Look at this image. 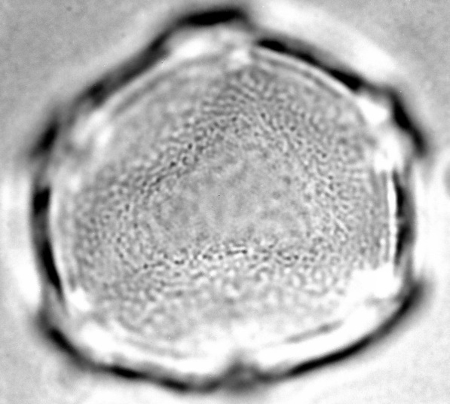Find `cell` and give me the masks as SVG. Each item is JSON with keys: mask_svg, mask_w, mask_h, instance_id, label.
<instances>
[{"mask_svg": "<svg viewBox=\"0 0 450 404\" xmlns=\"http://www.w3.org/2000/svg\"><path fill=\"white\" fill-rule=\"evenodd\" d=\"M392 101L393 110H394V116L396 122L401 128H403V130H407L408 132H409L412 135L415 143L418 145V148H421V146H422V142H421L419 136L417 133L416 130H415L413 127H412V124H411L410 121L408 118L401 103H400L398 99L396 97H392Z\"/></svg>", "mask_w": 450, "mask_h": 404, "instance_id": "6da1fadb", "label": "cell"}, {"mask_svg": "<svg viewBox=\"0 0 450 404\" xmlns=\"http://www.w3.org/2000/svg\"><path fill=\"white\" fill-rule=\"evenodd\" d=\"M328 72H329L330 74L332 75L334 78L338 79L339 81L343 82L345 85H347L351 89L356 90L361 87V82H360L359 79L354 77V76H349V75L346 74V73L336 70H329Z\"/></svg>", "mask_w": 450, "mask_h": 404, "instance_id": "7a4b0ae2", "label": "cell"}, {"mask_svg": "<svg viewBox=\"0 0 450 404\" xmlns=\"http://www.w3.org/2000/svg\"><path fill=\"white\" fill-rule=\"evenodd\" d=\"M57 133L56 124H52L46 130V133L43 135V138L40 140V144L37 148V151L38 153L42 152H46L49 150L52 146V143L55 141V137Z\"/></svg>", "mask_w": 450, "mask_h": 404, "instance_id": "3957f363", "label": "cell"}]
</instances>
